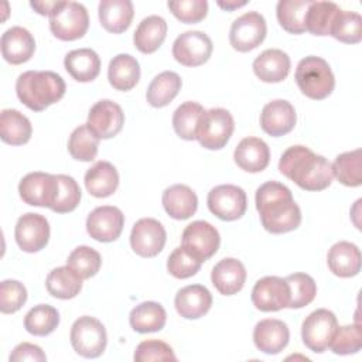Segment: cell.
<instances>
[{"label": "cell", "mask_w": 362, "mask_h": 362, "mask_svg": "<svg viewBox=\"0 0 362 362\" xmlns=\"http://www.w3.org/2000/svg\"><path fill=\"white\" fill-rule=\"evenodd\" d=\"M165 240V229L154 218H141L132 228L130 246L141 257L157 256L163 250Z\"/></svg>", "instance_id": "obj_13"}, {"label": "cell", "mask_w": 362, "mask_h": 362, "mask_svg": "<svg viewBox=\"0 0 362 362\" xmlns=\"http://www.w3.org/2000/svg\"><path fill=\"white\" fill-rule=\"evenodd\" d=\"M89 27V16L83 4L78 1H59L49 16L51 33L62 41L82 38Z\"/></svg>", "instance_id": "obj_5"}, {"label": "cell", "mask_w": 362, "mask_h": 362, "mask_svg": "<svg viewBox=\"0 0 362 362\" xmlns=\"http://www.w3.org/2000/svg\"><path fill=\"white\" fill-rule=\"evenodd\" d=\"M327 263L335 276L354 277L361 272V250L351 242H337L328 250Z\"/></svg>", "instance_id": "obj_26"}, {"label": "cell", "mask_w": 362, "mask_h": 362, "mask_svg": "<svg viewBox=\"0 0 362 362\" xmlns=\"http://www.w3.org/2000/svg\"><path fill=\"white\" fill-rule=\"evenodd\" d=\"M58 191L57 175L34 171L21 178L18 192L21 199L33 206L52 208Z\"/></svg>", "instance_id": "obj_14"}, {"label": "cell", "mask_w": 362, "mask_h": 362, "mask_svg": "<svg viewBox=\"0 0 362 362\" xmlns=\"http://www.w3.org/2000/svg\"><path fill=\"white\" fill-rule=\"evenodd\" d=\"M58 191L55 197V202L52 205V211L57 214L72 212L81 201V188L78 182L65 174H58Z\"/></svg>", "instance_id": "obj_46"}, {"label": "cell", "mask_w": 362, "mask_h": 362, "mask_svg": "<svg viewBox=\"0 0 362 362\" xmlns=\"http://www.w3.org/2000/svg\"><path fill=\"white\" fill-rule=\"evenodd\" d=\"M98 11L102 27L113 34L124 33L130 27L134 16L130 0H102Z\"/></svg>", "instance_id": "obj_28"}, {"label": "cell", "mask_w": 362, "mask_h": 362, "mask_svg": "<svg viewBox=\"0 0 362 362\" xmlns=\"http://www.w3.org/2000/svg\"><path fill=\"white\" fill-rule=\"evenodd\" d=\"M163 206L171 218L184 221L197 212L198 198L188 185L174 184L163 192Z\"/></svg>", "instance_id": "obj_27"}, {"label": "cell", "mask_w": 362, "mask_h": 362, "mask_svg": "<svg viewBox=\"0 0 362 362\" xmlns=\"http://www.w3.org/2000/svg\"><path fill=\"white\" fill-rule=\"evenodd\" d=\"M170 11L185 24H195L202 21L208 13V3L205 0H175L167 3Z\"/></svg>", "instance_id": "obj_50"}, {"label": "cell", "mask_w": 362, "mask_h": 362, "mask_svg": "<svg viewBox=\"0 0 362 362\" xmlns=\"http://www.w3.org/2000/svg\"><path fill=\"white\" fill-rule=\"evenodd\" d=\"M165 35H167L165 20L160 16H148L139 23L133 34V42L140 52L153 54L161 47V44L165 40Z\"/></svg>", "instance_id": "obj_31"}, {"label": "cell", "mask_w": 362, "mask_h": 362, "mask_svg": "<svg viewBox=\"0 0 362 362\" xmlns=\"http://www.w3.org/2000/svg\"><path fill=\"white\" fill-rule=\"evenodd\" d=\"M65 82L52 71H27L16 82V92L23 105L34 112H42L65 95Z\"/></svg>", "instance_id": "obj_3"}, {"label": "cell", "mask_w": 362, "mask_h": 362, "mask_svg": "<svg viewBox=\"0 0 362 362\" xmlns=\"http://www.w3.org/2000/svg\"><path fill=\"white\" fill-rule=\"evenodd\" d=\"M58 4L59 1H30V6L41 16H51Z\"/></svg>", "instance_id": "obj_53"}, {"label": "cell", "mask_w": 362, "mask_h": 362, "mask_svg": "<svg viewBox=\"0 0 362 362\" xmlns=\"http://www.w3.org/2000/svg\"><path fill=\"white\" fill-rule=\"evenodd\" d=\"M86 124L96 137L112 139L122 130L124 113L116 102L102 99L90 107Z\"/></svg>", "instance_id": "obj_17"}, {"label": "cell", "mask_w": 362, "mask_h": 362, "mask_svg": "<svg viewBox=\"0 0 362 362\" xmlns=\"http://www.w3.org/2000/svg\"><path fill=\"white\" fill-rule=\"evenodd\" d=\"M71 344L74 351L83 358H98L103 354L107 335L103 324L95 317H79L71 327Z\"/></svg>", "instance_id": "obj_6"}, {"label": "cell", "mask_w": 362, "mask_h": 362, "mask_svg": "<svg viewBox=\"0 0 362 362\" xmlns=\"http://www.w3.org/2000/svg\"><path fill=\"white\" fill-rule=\"evenodd\" d=\"M338 11L339 7L332 1H311L305 13V30L314 35H329Z\"/></svg>", "instance_id": "obj_40"}, {"label": "cell", "mask_w": 362, "mask_h": 362, "mask_svg": "<svg viewBox=\"0 0 362 362\" xmlns=\"http://www.w3.org/2000/svg\"><path fill=\"white\" fill-rule=\"evenodd\" d=\"M202 262L185 250L182 246L175 247L167 259V270L175 279H188L197 274Z\"/></svg>", "instance_id": "obj_47"}, {"label": "cell", "mask_w": 362, "mask_h": 362, "mask_svg": "<svg viewBox=\"0 0 362 362\" xmlns=\"http://www.w3.org/2000/svg\"><path fill=\"white\" fill-rule=\"evenodd\" d=\"M294 78L301 93L314 100L328 98L335 88V78L328 62L315 55L305 57L298 62Z\"/></svg>", "instance_id": "obj_4"}, {"label": "cell", "mask_w": 362, "mask_h": 362, "mask_svg": "<svg viewBox=\"0 0 362 362\" xmlns=\"http://www.w3.org/2000/svg\"><path fill=\"white\" fill-rule=\"evenodd\" d=\"M82 281L83 279H81L71 267L61 266L48 273L45 287L52 297L69 300L79 294L82 290Z\"/></svg>", "instance_id": "obj_35"}, {"label": "cell", "mask_w": 362, "mask_h": 362, "mask_svg": "<svg viewBox=\"0 0 362 362\" xmlns=\"http://www.w3.org/2000/svg\"><path fill=\"white\" fill-rule=\"evenodd\" d=\"M267 25L264 17L257 11H247L238 17L229 31V42L233 49L247 52L257 48L266 38Z\"/></svg>", "instance_id": "obj_9"}, {"label": "cell", "mask_w": 362, "mask_h": 362, "mask_svg": "<svg viewBox=\"0 0 362 362\" xmlns=\"http://www.w3.org/2000/svg\"><path fill=\"white\" fill-rule=\"evenodd\" d=\"M290 339V331L286 322L276 318H264L255 325L253 342L256 348L267 355L281 352Z\"/></svg>", "instance_id": "obj_20"}, {"label": "cell", "mask_w": 362, "mask_h": 362, "mask_svg": "<svg viewBox=\"0 0 362 362\" xmlns=\"http://www.w3.org/2000/svg\"><path fill=\"white\" fill-rule=\"evenodd\" d=\"M279 171L305 191H322L332 182L331 163L305 146H291L280 157Z\"/></svg>", "instance_id": "obj_2"}, {"label": "cell", "mask_w": 362, "mask_h": 362, "mask_svg": "<svg viewBox=\"0 0 362 362\" xmlns=\"http://www.w3.org/2000/svg\"><path fill=\"white\" fill-rule=\"evenodd\" d=\"M219 243V232L206 221L191 222L185 226L181 236V246L202 263L218 252Z\"/></svg>", "instance_id": "obj_11"}, {"label": "cell", "mask_w": 362, "mask_h": 362, "mask_svg": "<svg viewBox=\"0 0 362 362\" xmlns=\"http://www.w3.org/2000/svg\"><path fill=\"white\" fill-rule=\"evenodd\" d=\"M329 35L345 44H358L362 40V17L351 10H341L337 13Z\"/></svg>", "instance_id": "obj_42"}, {"label": "cell", "mask_w": 362, "mask_h": 362, "mask_svg": "<svg viewBox=\"0 0 362 362\" xmlns=\"http://www.w3.org/2000/svg\"><path fill=\"white\" fill-rule=\"evenodd\" d=\"M291 68L290 57L277 48H270L257 55L253 61L255 75L267 83L281 82L287 78Z\"/></svg>", "instance_id": "obj_25"}, {"label": "cell", "mask_w": 362, "mask_h": 362, "mask_svg": "<svg viewBox=\"0 0 362 362\" xmlns=\"http://www.w3.org/2000/svg\"><path fill=\"white\" fill-rule=\"evenodd\" d=\"M311 0H280L276 7L279 24L290 34L305 33V13Z\"/></svg>", "instance_id": "obj_38"}, {"label": "cell", "mask_w": 362, "mask_h": 362, "mask_svg": "<svg viewBox=\"0 0 362 362\" xmlns=\"http://www.w3.org/2000/svg\"><path fill=\"white\" fill-rule=\"evenodd\" d=\"M290 287V308H303L308 305L317 294V284L310 274L294 273L286 277Z\"/></svg>", "instance_id": "obj_45"}, {"label": "cell", "mask_w": 362, "mask_h": 362, "mask_svg": "<svg viewBox=\"0 0 362 362\" xmlns=\"http://www.w3.org/2000/svg\"><path fill=\"white\" fill-rule=\"evenodd\" d=\"M10 362H24V361H33V362H44L47 361L45 354L38 345L30 344V342H21L18 344L13 352L10 354Z\"/></svg>", "instance_id": "obj_52"}, {"label": "cell", "mask_w": 362, "mask_h": 362, "mask_svg": "<svg viewBox=\"0 0 362 362\" xmlns=\"http://www.w3.org/2000/svg\"><path fill=\"white\" fill-rule=\"evenodd\" d=\"M362 345V335L359 324L338 327L329 348L337 355H351L359 352Z\"/></svg>", "instance_id": "obj_48"}, {"label": "cell", "mask_w": 362, "mask_h": 362, "mask_svg": "<svg viewBox=\"0 0 362 362\" xmlns=\"http://www.w3.org/2000/svg\"><path fill=\"white\" fill-rule=\"evenodd\" d=\"M167 321V313L160 303L144 301L136 305L129 315L132 328L140 334L156 332L164 328Z\"/></svg>", "instance_id": "obj_34"}, {"label": "cell", "mask_w": 362, "mask_h": 362, "mask_svg": "<svg viewBox=\"0 0 362 362\" xmlns=\"http://www.w3.org/2000/svg\"><path fill=\"white\" fill-rule=\"evenodd\" d=\"M136 362H156V361H177L173 348L160 339H147L137 345L134 351Z\"/></svg>", "instance_id": "obj_51"}, {"label": "cell", "mask_w": 362, "mask_h": 362, "mask_svg": "<svg viewBox=\"0 0 362 362\" xmlns=\"http://www.w3.org/2000/svg\"><path fill=\"white\" fill-rule=\"evenodd\" d=\"M256 209L263 228L274 235L297 229L301 223L300 206L291 191L277 181H267L256 189Z\"/></svg>", "instance_id": "obj_1"}, {"label": "cell", "mask_w": 362, "mask_h": 362, "mask_svg": "<svg viewBox=\"0 0 362 362\" xmlns=\"http://www.w3.org/2000/svg\"><path fill=\"white\" fill-rule=\"evenodd\" d=\"M177 313L185 320L204 317L212 305V294L202 284H189L178 290L174 298Z\"/></svg>", "instance_id": "obj_21"}, {"label": "cell", "mask_w": 362, "mask_h": 362, "mask_svg": "<svg viewBox=\"0 0 362 362\" xmlns=\"http://www.w3.org/2000/svg\"><path fill=\"white\" fill-rule=\"evenodd\" d=\"M27 301V290L17 280H3L0 283V311L13 314L18 311Z\"/></svg>", "instance_id": "obj_49"}, {"label": "cell", "mask_w": 362, "mask_h": 362, "mask_svg": "<svg viewBox=\"0 0 362 362\" xmlns=\"http://www.w3.org/2000/svg\"><path fill=\"white\" fill-rule=\"evenodd\" d=\"M361 158V148L337 156L334 163L331 164L332 175L346 187H359L362 184Z\"/></svg>", "instance_id": "obj_39"}, {"label": "cell", "mask_w": 362, "mask_h": 362, "mask_svg": "<svg viewBox=\"0 0 362 362\" xmlns=\"http://www.w3.org/2000/svg\"><path fill=\"white\" fill-rule=\"evenodd\" d=\"M59 324V313L49 304H38L33 307L24 318V328L27 332L45 337L54 332V329Z\"/></svg>", "instance_id": "obj_41"}, {"label": "cell", "mask_w": 362, "mask_h": 362, "mask_svg": "<svg viewBox=\"0 0 362 362\" xmlns=\"http://www.w3.org/2000/svg\"><path fill=\"white\" fill-rule=\"evenodd\" d=\"M253 305L264 313L287 308L290 304V287L286 279L266 276L256 281L252 290Z\"/></svg>", "instance_id": "obj_15"}, {"label": "cell", "mask_w": 362, "mask_h": 362, "mask_svg": "<svg viewBox=\"0 0 362 362\" xmlns=\"http://www.w3.org/2000/svg\"><path fill=\"white\" fill-rule=\"evenodd\" d=\"M297 122L294 106L283 99H276L264 105L260 113V127L264 133L280 137L290 133Z\"/></svg>", "instance_id": "obj_19"}, {"label": "cell", "mask_w": 362, "mask_h": 362, "mask_svg": "<svg viewBox=\"0 0 362 362\" xmlns=\"http://www.w3.org/2000/svg\"><path fill=\"white\" fill-rule=\"evenodd\" d=\"M64 66L75 81L92 82L100 72V59L93 49L79 48L65 55Z\"/></svg>", "instance_id": "obj_30"}, {"label": "cell", "mask_w": 362, "mask_h": 362, "mask_svg": "<svg viewBox=\"0 0 362 362\" xmlns=\"http://www.w3.org/2000/svg\"><path fill=\"white\" fill-rule=\"evenodd\" d=\"M124 225V215L117 206L102 205L95 208L86 218V230L98 242L116 240Z\"/></svg>", "instance_id": "obj_18"}, {"label": "cell", "mask_w": 362, "mask_h": 362, "mask_svg": "<svg viewBox=\"0 0 362 362\" xmlns=\"http://www.w3.org/2000/svg\"><path fill=\"white\" fill-rule=\"evenodd\" d=\"M214 45L211 38L202 31H185L173 44V57L184 66H199L205 64Z\"/></svg>", "instance_id": "obj_12"}, {"label": "cell", "mask_w": 362, "mask_h": 362, "mask_svg": "<svg viewBox=\"0 0 362 362\" xmlns=\"http://www.w3.org/2000/svg\"><path fill=\"white\" fill-rule=\"evenodd\" d=\"M35 51V40L28 30L16 25L1 35V55L13 65H20L31 59Z\"/></svg>", "instance_id": "obj_22"}, {"label": "cell", "mask_w": 362, "mask_h": 362, "mask_svg": "<svg viewBox=\"0 0 362 362\" xmlns=\"http://www.w3.org/2000/svg\"><path fill=\"white\" fill-rule=\"evenodd\" d=\"M205 109L192 100L181 103L173 115V127L178 137L184 140H197L198 127Z\"/></svg>", "instance_id": "obj_37"}, {"label": "cell", "mask_w": 362, "mask_h": 362, "mask_svg": "<svg viewBox=\"0 0 362 362\" xmlns=\"http://www.w3.org/2000/svg\"><path fill=\"white\" fill-rule=\"evenodd\" d=\"M33 127L27 116L16 109H3L0 115V137L11 146L25 144L31 139Z\"/></svg>", "instance_id": "obj_33"}, {"label": "cell", "mask_w": 362, "mask_h": 362, "mask_svg": "<svg viewBox=\"0 0 362 362\" xmlns=\"http://www.w3.org/2000/svg\"><path fill=\"white\" fill-rule=\"evenodd\" d=\"M14 238L23 252H40L48 243L49 223L45 216L27 212L18 218L14 229Z\"/></svg>", "instance_id": "obj_16"}, {"label": "cell", "mask_w": 362, "mask_h": 362, "mask_svg": "<svg viewBox=\"0 0 362 362\" xmlns=\"http://www.w3.org/2000/svg\"><path fill=\"white\" fill-rule=\"evenodd\" d=\"M99 140L86 123L81 124L69 136L68 151L78 161H93L98 154Z\"/></svg>", "instance_id": "obj_43"}, {"label": "cell", "mask_w": 362, "mask_h": 362, "mask_svg": "<svg viewBox=\"0 0 362 362\" xmlns=\"http://www.w3.org/2000/svg\"><path fill=\"white\" fill-rule=\"evenodd\" d=\"M235 129L232 115L222 107L205 110L197 133L199 144L208 150H221L229 141Z\"/></svg>", "instance_id": "obj_7"}, {"label": "cell", "mask_w": 362, "mask_h": 362, "mask_svg": "<svg viewBox=\"0 0 362 362\" xmlns=\"http://www.w3.org/2000/svg\"><path fill=\"white\" fill-rule=\"evenodd\" d=\"M85 187L92 197L106 198L119 187V173L109 161H96L85 173Z\"/></svg>", "instance_id": "obj_29"}, {"label": "cell", "mask_w": 362, "mask_h": 362, "mask_svg": "<svg viewBox=\"0 0 362 362\" xmlns=\"http://www.w3.org/2000/svg\"><path fill=\"white\" fill-rule=\"evenodd\" d=\"M235 163L246 173H260L270 161V150L264 140L259 137H245L239 141L233 153Z\"/></svg>", "instance_id": "obj_24"}, {"label": "cell", "mask_w": 362, "mask_h": 362, "mask_svg": "<svg viewBox=\"0 0 362 362\" xmlns=\"http://www.w3.org/2000/svg\"><path fill=\"white\" fill-rule=\"evenodd\" d=\"M337 328L338 321L335 314L327 308H318L303 321V342L310 351L321 354L329 348Z\"/></svg>", "instance_id": "obj_8"}, {"label": "cell", "mask_w": 362, "mask_h": 362, "mask_svg": "<svg viewBox=\"0 0 362 362\" xmlns=\"http://www.w3.org/2000/svg\"><path fill=\"white\" fill-rule=\"evenodd\" d=\"M245 4H246V1H218V6L226 11L236 10L239 7H243Z\"/></svg>", "instance_id": "obj_54"}, {"label": "cell", "mask_w": 362, "mask_h": 362, "mask_svg": "<svg viewBox=\"0 0 362 362\" xmlns=\"http://www.w3.org/2000/svg\"><path fill=\"white\" fill-rule=\"evenodd\" d=\"M109 83L116 90H130L140 79V65L130 54H117L107 68Z\"/></svg>", "instance_id": "obj_32"}, {"label": "cell", "mask_w": 362, "mask_h": 362, "mask_svg": "<svg viewBox=\"0 0 362 362\" xmlns=\"http://www.w3.org/2000/svg\"><path fill=\"white\" fill-rule=\"evenodd\" d=\"M181 85L182 82L178 74L164 71L154 76V79L150 82L146 92V99L153 107H164L178 95Z\"/></svg>", "instance_id": "obj_36"}, {"label": "cell", "mask_w": 362, "mask_h": 362, "mask_svg": "<svg viewBox=\"0 0 362 362\" xmlns=\"http://www.w3.org/2000/svg\"><path fill=\"white\" fill-rule=\"evenodd\" d=\"M206 204L216 218L222 221H236L245 215L247 199L246 192L240 187L222 184L208 192Z\"/></svg>", "instance_id": "obj_10"}, {"label": "cell", "mask_w": 362, "mask_h": 362, "mask_svg": "<svg viewBox=\"0 0 362 362\" xmlns=\"http://www.w3.org/2000/svg\"><path fill=\"white\" fill-rule=\"evenodd\" d=\"M100 264L102 257L99 252L85 245L75 247L66 259V266L71 267L83 280L93 277L99 272Z\"/></svg>", "instance_id": "obj_44"}, {"label": "cell", "mask_w": 362, "mask_h": 362, "mask_svg": "<svg viewBox=\"0 0 362 362\" xmlns=\"http://www.w3.org/2000/svg\"><path fill=\"white\" fill-rule=\"evenodd\" d=\"M245 280L246 269L243 263L235 257H225L219 260L211 272V281L214 287L223 296H233L239 293Z\"/></svg>", "instance_id": "obj_23"}]
</instances>
